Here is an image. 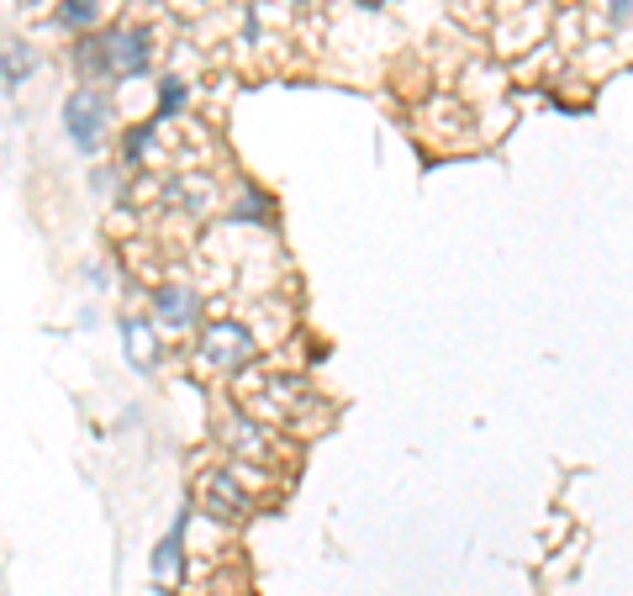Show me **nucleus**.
Listing matches in <instances>:
<instances>
[{"instance_id":"39448f33","label":"nucleus","mask_w":633,"mask_h":596,"mask_svg":"<svg viewBox=\"0 0 633 596\" xmlns=\"http://www.w3.org/2000/svg\"><path fill=\"white\" fill-rule=\"evenodd\" d=\"M185 533H191V501L174 512L170 533L153 544V554H148V575L159 581V586H174L180 581V571H185Z\"/></svg>"},{"instance_id":"2eb2a0df","label":"nucleus","mask_w":633,"mask_h":596,"mask_svg":"<svg viewBox=\"0 0 633 596\" xmlns=\"http://www.w3.org/2000/svg\"><path fill=\"white\" fill-rule=\"evenodd\" d=\"M90 185H96L100 195H111V191H117V169H96V174H90Z\"/></svg>"},{"instance_id":"f8f14e48","label":"nucleus","mask_w":633,"mask_h":596,"mask_svg":"<svg viewBox=\"0 0 633 596\" xmlns=\"http://www.w3.org/2000/svg\"><path fill=\"white\" fill-rule=\"evenodd\" d=\"M185 100H191V91H185V79H180V74H164V79H159V121L174 117V111H180Z\"/></svg>"},{"instance_id":"9b49d317","label":"nucleus","mask_w":633,"mask_h":596,"mask_svg":"<svg viewBox=\"0 0 633 596\" xmlns=\"http://www.w3.org/2000/svg\"><path fill=\"white\" fill-rule=\"evenodd\" d=\"M148 153H153V121H143V127H127V138H122V164H143Z\"/></svg>"},{"instance_id":"ddd939ff","label":"nucleus","mask_w":633,"mask_h":596,"mask_svg":"<svg viewBox=\"0 0 633 596\" xmlns=\"http://www.w3.org/2000/svg\"><path fill=\"white\" fill-rule=\"evenodd\" d=\"M233 222H254V227H265V222H269V201L254 191V185H244L238 206H233Z\"/></svg>"},{"instance_id":"f03ea898","label":"nucleus","mask_w":633,"mask_h":596,"mask_svg":"<svg viewBox=\"0 0 633 596\" xmlns=\"http://www.w3.org/2000/svg\"><path fill=\"white\" fill-rule=\"evenodd\" d=\"M153 64V38L143 26H106L100 38V79H143Z\"/></svg>"},{"instance_id":"f3484780","label":"nucleus","mask_w":633,"mask_h":596,"mask_svg":"<svg viewBox=\"0 0 633 596\" xmlns=\"http://www.w3.org/2000/svg\"><path fill=\"white\" fill-rule=\"evenodd\" d=\"M354 6H360V11H380L386 0H354Z\"/></svg>"},{"instance_id":"dca6fc26","label":"nucleus","mask_w":633,"mask_h":596,"mask_svg":"<svg viewBox=\"0 0 633 596\" xmlns=\"http://www.w3.org/2000/svg\"><path fill=\"white\" fill-rule=\"evenodd\" d=\"M85 280H90L96 290H106V286H111V269H100V264H85Z\"/></svg>"},{"instance_id":"0eeeda50","label":"nucleus","mask_w":633,"mask_h":596,"mask_svg":"<svg viewBox=\"0 0 633 596\" xmlns=\"http://www.w3.org/2000/svg\"><path fill=\"white\" fill-rule=\"evenodd\" d=\"M222 444L238 454V459H265L269 454V423H254V417H227V428H222Z\"/></svg>"},{"instance_id":"6e6552de","label":"nucleus","mask_w":633,"mask_h":596,"mask_svg":"<svg viewBox=\"0 0 633 596\" xmlns=\"http://www.w3.org/2000/svg\"><path fill=\"white\" fill-rule=\"evenodd\" d=\"M122 349H127V364L148 375L153 364H159V333L148 328L143 317H122Z\"/></svg>"},{"instance_id":"423d86ee","label":"nucleus","mask_w":633,"mask_h":596,"mask_svg":"<svg viewBox=\"0 0 633 596\" xmlns=\"http://www.w3.org/2000/svg\"><path fill=\"white\" fill-rule=\"evenodd\" d=\"M148 307H153V317H159L164 328H174V333L195 328V317H201V301H195L191 286H153Z\"/></svg>"},{"instance_id":"7ed1b4c3","label":"nucleus","mask_w":633,"mask_h":596,"mask_svg":"<svg viewBox=\"0 0 633 596\" xmlns=\"http://www.w3.org/2000/svg\"><path fill=\"white\" fill-rule=\"evenodd\" d=\"M195 359L206 364V370H217V375H238L248 359H254V333H248L244 322H206L201 338H195Z\"/></svg>"},{"instance_id":"f257e3e1","label":"nucleus","mask_w":633,"mask_h":596,"mask_svg":"<svg viewBox=\"0 0 633 596\" xmlns=\"http://www.w3.org/2000/svg\"><path fill=\"white\" fill-rule=\"evenodd\" d=\"M58 121H64V132H69V143L79 148V153H96L100 138H106V127H111V100L100 96L96 85H79V91L64 96Z\"/></svg>"},{"instance_id":"20e7f679","label":"nucleus","mask_w":633,"mask_h":596,"mask_svg":"<svg viewBox=\"0 0 633 596\" xmlns=\"http://www.w3.org/2000/svg\"><path fill=\"white\" fill-rule=\"evenodd\" d=\"M201 507H206L217 523H238V518H248V512H254V497L244 491L238 470L227 465V470H212V476L201 480Z\"/></svg>"},{"instance_id":"1a4fd4ad","label":"nucleus","mask_w":633,"mask_h":596,"mask_svg":"<svg viewBox=\"0 0 633 596\" xmlns=\"http://www.w3.org/2000/svg\"><path fill=\"white\" fill-rule=\"evenodd\" d=\"M100 11H106V0H58L53 22L64 26V32H90L100 22Z\"/></svg>"},{"instance_id":"a211bd4d","label":"nucleus","mask_w":633,"mask_h":596,"mask_svg":"<svg viewBox=\"0 0 633 596\" xmlns=\"http://www.w3.org/2000/svg\"><path fill=\"white\" fill-rule=\"evenodd\" d=\"M132 6H159V0H132Z\"/></svg>"},{"instance_id":"9d476101","label":"nucleus","mask_w":633,"mask_h":596,"mask_svg":"<svg viewBox=\"0 0 633 596\" xmlns=\"http://www.w3.org/2000/svg\"><path fill=\"white\" fill-rule=\"evenodd\" d=\"M26 74H32V49L22 38H6V96H22Z\"/></svg>"},{"instance_id":"4468645a","label":"nucleus","mask_w":633,"mask_h":596,"mask_svg":"<svg viewBox=\"0 0 633 596\" xmlns=\"http://www.w3.org/2000/svg\"><path fill=\"white\" fill-rule=\"evenodd\" d=\"M608 22L612 26H629L633 22V0H608Z\"/></svg>"}]
</instances>
